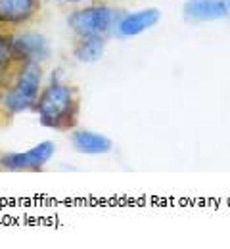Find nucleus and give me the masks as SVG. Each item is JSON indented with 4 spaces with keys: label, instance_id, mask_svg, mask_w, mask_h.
<instances>
[{
    "label": "nucleus",
    "instance_id": "f257e3e1",
    "mask_svg": "<svg viewBox=\"0 0 230 249\" xmlns=\"http://www.w3.org/2000/svg\"><path fill=\"white\" fill-rule=\"evenodd\" d=\"M35 111L40 124L56 130L71 128L79 115V102L73 89L58 77H50L48 85L40 90Z\"/></svg>",
    "mask_w": 230,
    "mask_h": 249
},
{
    "label": "nucleus",
    "instance_id": "f03ea898",
    "mask_svg": "<svg viewBox=\"0 0 230 249\" xmlns=\"http://www.w3.org/2000/svg\"><path fill=\"white\" fill-rule=\"evenodd\" d=\"M119 19L117 10H113L107 4H88L69 14L67 27L77 36L85 35H109L115 31V23Z\"/></svg>",
    "mask_w": 230,
    "mask_h": 249
},
{
    "label": "nucleus",
    "instance_id": "7ed1b4c3",
    "mask_svg": "<svg viewBox=\"0 0 230 249\" xmlns=\"http://www.w3.org/2000/svg\"><path fill=\"white\" fill-rule=\"evenodd\" d=\"M56 152L54 142L44 140L23 152H6L0 156V167L6 171H38Z\"/></svg>",
    "mask_w": 230,
    "mask_h": 249
},
{
    "label": "nucleus",
    "instance_id": "20e7f679",
    "mask_svg": "<svg viewBox=\"0 0 230 249\" xmlns=\"http://www.w3.org/2000/svg\"><path fill=\"white\" fill-rule=\"evenodd\" d=\"M12 50L16 63L36 62L42 63L50 58V40L36 31H23L12 35Z\"/></svg>",
    "mask_w": 230,
    "mask_h": 249
},
{
    "label": "nucleus",
    "instance_id": "39448f33",
    "mask_svg": "<svg viewBox=\"0 0 230 249\" xmlns=\"http://www.w3.org/2000/svg\"><path fill=\"white\" fill-rule=\"evenodd\" d=\"M161 19V12L159 8H144V10H136L119 16L117 23H115V33L119 36H138L142 33L150 31L152 27H156Z\"/></svg>",
    "mask_w": 230,
    "mask_h": 249
},
{
    "label": "nucleus",
    "instance_id": "423d86ee",
    "mask_svg": "<svg viewBox=\"0 0 230 249\" xmlns=\"http://www.w3.org/2000/svg\"><path fill=\"white\" fill-rule=\"evenodd\" d=\"M40 10V0H0V23L19 27L33 19Z\"/></svg>",
    "mask_w": 230,
    "mask_h": 249
},
{
    "label": "nucleus",
    "instance_id": "0eeeda50",
    "mask_svg": "<svg viewBox=\"0 0 230 249\" xmlns=\"http://www.w3.org/2000/svg\"><path fill=\"white\" fill-rule=\"evenodd\" d=\"M18 71L14 73L12 85L16 89H19L23 94H27L29 98L36 100L38 94L42 90V67L36 62H19Z\"/></svg>",
    "mask_w": 230,
    "mask_h": 249
},
{
    "label": "nucleus",
    "instance_id": "6e6552de",
    "mask_svg": "<svg viewBox=\"0 0 230 249\" xmlns=\"http://www.w3.org/2000/svg\"><path fill=\"white\" fill-rule=\"evenodd\" d=\"M71 144L79 154H85V156H102V154L111 152L113 148L107 136L100 132H92V130H83V128L73 130Z\"/></svg>",
    "mask_w": 230,
    "mask_h": 249
},
{
    "label": "nucleus",
    "instance_id": "1a4fd4ad",
    "mask_svg": "<svg viewBox=\"0 0 230 249\" xmlns=\"http://www.w3.org/2000/svg\"><path fill=\"white\" fill-rule=\"evenodd\" d=\"M182 14L190 21H215L229 18L223 0H188Z\"/></svg>",
    "mask_w": 230,
    "mask_h": 249
},
{
    "label": "nucleus",
    "instance_id": "9d476101",
    "mask_svg": "<svg viewBox=\"0 0 230 249\" xmlns=\"http://www.w3.org/2000/svg\"><path fill=\"white\" fill-rule=\"evenodd\" d=\"M106 52V36L102 35H85L73 46V56L81 63H96Z\"/></svg>",
    "mask_w": 230,
    "mask_h": 249
},
{
    "label": "nucleus",
    "instance_id": "9b49d317",
    "mask_svg": "<svg viewBox=\"0 0 230 249\" xmlns=\"http://www.w3.org/2000/svg\"><path fill=\"white\" fill-rule=\"evenodd\" d=\"M35 104H36V100L29 98L27 94H23L19 89H16L12 83L2 87V90H0V107L8 115H18V113L35 109Z\"/></svg>",
    "mask_w": 230,
    "mask_h": 249
},
{
    "label": "nucleus",
    "instance_id": "f8f14e48",
    "mask_svg": "<svg viewBox=\"0 0 230 249\" xmlns=\"http://www.w3.org/2000/svg\"><path fill=\"white\" fill-rule=\"evenodd\" d=\"M16 65L14 50H12V35H0V77H4Z\"/></svg>",
    "mask_w": 230,
    "mask_h": 249
},
{
    "label": "nucleus",
    "instance_id": "ddd939ff",
    "mask_svg": "<svg viewBox=\"0 0 230 249\" xmlns=\"http://www.w3.org/2000/svg\"><path fill=\"white\" fill-rule=\"evenodd\" d=\"M223 4H225V8H227V16L230 18V0H223Z\"/></svg>",
    "mask_w": 230,
    "mask_h": 249
},
{
    "label": "nucleus",
    "instance_id": "4468645a",
    "mask_svg": "<svg viewBox=\"0 0 230 249\" xmlns=\"http://www.w3.org/2000/svg\"><path fill=\"white\" fill-rule=\"evenodd\" d=\"M64 2H69V4H83V2H88V0H64Z\"/></svg>",
    "mask_w": 230,
    "mask_h": 249
},
{
    "label": "nucleus",
    "instance_id": "2eb2a0df",
    "mask_svg": "<svg viewBox=\"0 0 230 249\" xmlns=\"http://www.w3.org/2000/svg\"><path fill=\"white\" fill-rule=\"evenodd\" d=\"M2 27H4V25H2V23H0V35H2V33H4V31H2Z\"/></svg>",
    "mask_w": 230,
    "mask_h": 249
},
{
    "label": "nucleus",
    "instance_id": "dca6fc26",
    "mask_svg": "<svg viewBox=\"0 0 230 249\" xmlns=\"http://www.w3.org/2000/svg\"><path fill=\"white\" fill-rule=\"evenodd\" d=\"M186 2H188V0H186Z\"/></svg>",
    "mask_w": 230,
    "mask_h": 249
}]
</instances>
